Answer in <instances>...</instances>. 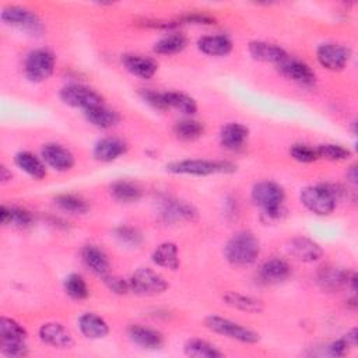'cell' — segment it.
I'll return each instance as SVG.
<instances>
[{"label":"cell","mask_w":358,"mask_h":358,"mask_svg":"<svg viewBox=\"0 0 358 358\" xmlns=\"http://www.w3.org/2000/svg\"><path fill=\"white\" fill-rule=\"evenodd\" d=\"M259 255L260 242L250 231H239L234 234L224 246L225 260L236 267H243L255 263Z\"/></svg>","instance_id":"obj_1"},{"label":"cell","mask_w":358,"mask_h":358,"mask_svg":"<svg viewBox=\"0 0 358 358\" xmlns=\"http://www.w3.org/2000/svg\"><path fill=\"white\" fill-rule=\"evenodd\" d=\"M166 171L175 175L208 176L215 173H232L236 171V165L224 159L189 158V159H180V161H173L168 164Z\"/></svg>","instance_id":"obj_2"},{"label":"cell","mask_w":358,"mask_h":358,"mask_svg":"<svg viewBox=\"0 0 358 358\" xmlns=\"http://www.w3.org/2000/svg\"><path fill=\"white\" fill-rule=\"evenodd\" d=\"M204 324L213 333L225 336L231 340H236L243 344H255L260 340V336L257 331H255L246 326H242L241 323H236L231 319L218 316V315L207 316L204 319Z\"/></svg>","instance_id":"obj_3"},{"label":"cell","mask_w":358,"mask_h":358,"mask_svg":"<svg viewBox=\"0 0 358 358\" xmlns=\"http://www.w3.org/2000/svg\"><path fill=\"white\" fill-rule=\"evenodd\" d=\"M55 64V55L49 49H34L24 60V74L31 83H42L52 76Z\"/></svg>","instance_id":"obj_4"},{"label":"cell","mask_w":358,"mask_h":358,"mask_svg":"<svg viewBox=\"0 0 358 358\" xmlns=\"http://www.w3.org/2000/svg\"><path fill=\"white\" fill-rule=\"evenodd\" d=\"M301 203L316 215H329L334 211L337 200L326 183L306 186L299 193Z\"/></svg>","instance_id":"obj_5"},{"label":"cell","mask_w":358,"mask_h":358,"mask_svg":"<svg viewBox=\"0 0 358 358\" xmlns=\"http://www.w3.org/2000/svg\"><path fill=\"white\" fill-rule=\"evenodd\" d=\"M130 291L137 295H158L169 288L168 281L150 267H138L129 278Z\"/></svg>","instance_id":"obj_6"},{"label":"cell","mask_w":358,"mask_h":358,"mask_svg":"<svg viewBox=\"0 0 358 358\" xmlns=\"http://www.w3.org/2000/svg\"><path fill=\"white\" fill-rule=\"evenodd\" d=\"M0 18L4 24L21 31L38 35L43 31V24L36 13L21 6H7L1 10Z\"/></svg>","instance_id":"obj_7"},{"label":"cell","mask_w":358,"mask_h":358,"mask_svg":"<svg viewBox=\"0 0 358 358\" xmlns=\"http://www.w3.org/2000/svg\"><path fill=\"white\" fill-rule=\"evenodd\" d=\"M60 99L71 106L83 110L102 105V96L88 85L84 84H67L60 90Z\"/></svg>","instance_id":"obj_8"},{"label":"cell","mask_w":358,"mask_h":358,"mask_svg":"<svg viewBox=\"0 0 358 358\" xmlns=\"http://www.w3.org/2000/svg\"><path fill=\"white\" fill-rule=\"evenodd\" d=\"M275 67L281 76L299 85L312 87L316 81V74L310 69V66L289 55L285 59H282L278 64H275Z\"/></svg>","instance_id":"obj_9"},{"label":"cell","mask_w":358,"mask_h":358,"mask_svg":"<svg viewBox=\"0 0 358 358\" xmlns=\"http://www.w3.org/2000/svg\"><path fill=\"white\" fill-rule=\"evenodd\" d=\"M159 217L165 222L176 224L193 221L197 217V210L193 204L175 197H166L159 203Z\"/></svg>","instance_id":"obj_10"},{"label":"cell","mask_w":358,"mask_h":358,"mask_svg":"<svg viewBox=\"0 0 358 358\" xmlns=\"http://www.w3.org/2000/svg\"><path fill=\"white\" fill-rule=\"evenodd\" d=\"M252 201L262 210L284 204L285 192L282 186L273 180H262L253 185L250 192Z\"/></svg>","instance_id":"obj_11"},{"label":"cell","mask_w":358,"mask_h":358,"mask_svg":"<svg viewBox=\"0 0 358 358\" xmlns=\"http://www.w3.org/2000/svg\"><path fill=\"white\" fill-rule=\"evenodd\" d=\"M316 59L330 71L343 70L350 60V50L338 43H322L316 50Z\"/></svg>","instance_id":"obj_12"},{"label":"cell","mask_w":358,"mask_h":358,"mask_svg":"<svg viewBox=\"0 0 358 358\" xmlns=\"http://www.w3.org/2000/svg\"><path fill=\"white\" fill-rule=\"evenodd\" d=\"M41 155L43 162L57 172L70 171L76 162L71 151L57 143L45 144L41 150Z\"/></svg>","instance_id":"obj_13"},{"label":"cell","mask_w":358,"mask_h":358,"mask_svg":"<svg viewBox=\"0 0 358 358\" xmlns=\"http://www.w3.org/2000/svg\"><path fill=\"white\" fill-rule=\"evenodd\" d=\"M39 340L55 348H70L73 345L71 333L57 322H46L38 329Z\"/></svg>","instance_id":"obj_14"},{"label":"cell","mask_w":358,"mask_h":358,"mask_svg":"<svg viewBox=\"0 0 358 358\" xmlns=\"http://www.w3.org/2000/svg\"><path fill=\"white\" fill-rule=\"evenodd\" d=\"M288 253L303 263H312L319 260L323 256L322 246L310 238L295 236L288 242Z\"/></svg>","instance_id":"obj_15"},{"label":"cell","mask_w":358,"mask_h":358,"mask_svg":"<svg viewBox=\"0 0 358 358\" xmlns=\"http://www.w3.org/2000/svg\"><path fill=\"white\" fill-rule=\"evenodd\" d=\"M122 63L130 74L144 80L151 78L158 70V64L154 59L144 55H137V53L123 55Z\"/></svg>","instance_id":"obj_16"},{"label":"cell","mask_w":358,"mask_h":358,"mask_svg":"<svg viewBox=\"0 0 358 358\" xmlns=\"http://www.w3.org/2000/svg\"><path fill=\"white\" fill-rule=\"evenodd\" d=\"M127 151V144L117 137H103L95 143L92 155L99 162H112Z\"/></svg>","instance_id":"obj_17"},{"label":"cell","mask_w":358,"mask_h":358,"mask_svg":"<svg viewBox=\"0 0 358 358\" xmlns=\"http://www.w3.org/2000/svg\"><path fill=\"white\" fill-rule=\"evenodd\" d=\"M81 259L83 263L85 264V267L94 273L98 277H105L109 274L110 270V263L109 259L106 256V253L99 249L95 245H85L81 249Z\"/></svg>","instance_id":"obj_18"},{"label":"cell","mask_w":358,"mask_h":358,"mask_svg":"<svg viewBox=\"0 0 358 358\" xmlns=\"http://www.w3.org/2000/svg\"><path fill=\"white\" fill-rule=\"evenodd\" d=\"M127 336L130 341H133L136 345H140L141 348H147V350L159 348L164 343V337L158 330L147 326H141V324L129 326Z\"/></svg>","instance_id":"obj_19"},{"label":"cell","mask_w":358,"mask_h":358,"mask_svg":"<svg viewBox=\"0 0 358 358\" xmlns=\"http://www.w3.org/2000/svg\"><path fill=\"white\" fill-rule=\"evenodd\" d=\"M78 329L81 334L91 340L103 338L109 333V324L108 322L92 312H85L78 317Z\"/></svg>","instance_id":"obj_20"},{"label":"cell","mask_w":358,"mask_h":358,"mask_svg":"<svg viewBox=\"0 0 358 358\" xmlns=\"http://www.w3.org/2000/svg\"><path fill=\"white\" fill-rule=\"evenodd\" d=\"M249 53L253 59L267 63L278 64L282 59L288 56V53L278 45L264 42V41H253L249 43Z\"/></svg>","instance_id":"obj_21"},{"label":"cell","mask_w":358,"mask_h":358,"mask_svg":"<svg viewBox=\"0 0 358 358\" xmlns=\"http://www.w3.org/2000/svg\"><path fill=\"white\" fill-rule=\"evenodd\" d=\"M151 260L155 266L168 268V270H178L180 266L179 250L176 243L173 242H162L159 243L151 253Z\"/></svg>","instance_id":"obj_22"},{"label":"cell","mask_w":358,"mask_h":358,"mask_svg":"<svg viewBox=\"0 0 358 358\" xmlns=\"http://www.w3.org/2000/svg\"><path fill=\"white\" fill-rule=\"evenodd\" d=\"M249 136V130L242 123L231 122L222 126L220 131V141L228 150H239L243 147Z\"/></svg>","instance_id":"obj_23"},{"label":"cell","mask_w":358,"mask_h":358,"mask_svg":"<svg viewBox=\"0 0 358 358\" xmlns=\"http://www.w3.org/2000/svg\"><path fill=\"white\" fill-rule=\"evenodd\" d=\"M291 273L289 264L281 257H271L267 259L259 270V275L264 282H281L284 281Z\"/></svg>","instance_id":"obj_24"},{"label":"cell","mask_w":358,"mask_h":358,"mask_svg":"<svg viewBox=\"0 0 358 358\" xmlns=\"http://www.w3.org/2000/svg\"><path fill=\"white\" fill-rule=\"evenodd\" d=\"M350 274H351V271H347L344 268L324 266L317 271V282L323 289L336 291V289H340L341 287L347 285Z\"/></svg>","instance_id":"obj_25"},{"label":"cell","mask_w":358,"mask_h":358,"mask_svg":"<svg viewBox=\"0 0 358 358\" xmlns=\"http://www.w3.org/2000/svg\"><path fill=\"white\" fill-rule=\"evenodd\" d=\"M232 46V41L225 35H204L197 41L199 50L207 56H225Z\"/></svg>","instance_id":"obj_26"},{"label":"cell","mask_w":358,"mask_h":358,"mask_svg":"<svg viewBox=\"0 0 358 358\" xmlns=\"http://www.w3.org/2000/svg\"><path fill=\"white\" fill-rule=\"evenodd\" d=\"M84 116L92 126L98 129H110L120 122L119 112L105 106L103 103L84 110Z\"/></svg>","instance_id":"obj_27"},{"label":"cell","mask_w":358,"mask_h":358,"mask_svg":"<svg viewBox=\"0 0 358 358\" xmlns=\"http://www.w3.org/2000/svg\"><path fill=\"white\" fill-rule=\"evenodd\" d=\"M15 165L34 179H43L46 176V166L35 154L29 151H18L14 155Z\"/></svg>","instance_id":"obj_28"},{"label":"cell","mask_w":358,"mask_h":358,"mask_svg":"<svg viewBox=\"0 0 358 358\" xmlns=\"http://www.w3.org/2000/svg\"><path fill=\"white\" fill-rule=\"evenodd\" d=\"M222 301L238 310L248 312V313H260L264 309V305L260 299L250 296V295H243L235 291H228L222 295Z\"/></svg>","instance_id":"obj_29"},{"label":"cell","mask_w":358,"mask_h":358,"mask_svg":"<svg viewBox=\"0 0 358 358\" xmlns=\"http://www.w3.org/2000/svg\"><path fill=\"white\" fill-rule=\"evenodd\" d=\"M109 193H110V196L116 201H120V203H134V201L141 199L143 190H141V187L137 183H134L131 180L120 179V180L113 182L109 186Z\"/></svg>","instance_id":"obj_30"},{"label":"cell","mask_w":358,"mask_h":358,"mask_svg":"<svg viewBox=\"0 0 358 358\" xmlns=\"http://www.w3.org/2000/svg\"><path fill=\"white\" fill-rule=\"evenodd\" d=\"M183 352L193 358H221L224 352L211 343L201 338H190L183 345Z\"/></svg>","instance_id":"obj_31"},{"label":"cell","mask_w":358,"mask_h":358,"mask_svg":"<svg viewBox=\"0 0 358 358\" xmlns=\"http://www.w3.org/2000/svg\"><path fill=\"white\" fill-rule=\"evenodd\" d=\"M0 220L3 225H13L17 228H27L34 222V217L28 210L14 206H1Z\"/></svg>","instance_id":"obj_32"},{"label":"cell","mask_w":358,"mask_h":358,"mask_svg":"<svg viewBox=\"0 0 358 358\" xmlns=\"http://www.w3.org/2000/svg\"><path fill=\"white\" fill-rule=\"evenodd\" d=\"M164 98H165V102L168 105V109L169 108H173L176 110H179L180 113L183 115H194L197 112V103L196 101L185 94V92H179V91H165L164 92Z\"/></svg>","instance_id":"obj_33"},{"label":"cell","mask_w":358,"mask_h":358,"mask_svg":"<svg viewBox=\"0 0 358 358\" xmlns=\"http://www.w3.org/2000/svg\"><path fill=\"white\" fill-rule=\"evenodd\" d=\"M187 45V39L183 34L173 32L169 34L159 41H157L152 46V50L158 55H175L182 52Z\"/></svg>","instance_id":"obj_34"},{"label":"cell","mask_w":358,"mask_h":358,"mask_svg":"<svg viewBox=\"0 0 358 358\" xmlns=\"http://www.w3.org/2000/svg\"><path fill=\"white\" fill-rule=\"evenodd\" d=\"M55 204L70 214H85L90 210V204L85 199L71 193H63L55 197Z\"/></svg>","instance_id":"obj_35"},{"label":"cell","mask_w":358,"mask_h":358,"mask_svg":"<svg viewBox=\"0 0 358 358\" xmlns=\"http://www.w3.org/2000/svg\"><path fill=\"white\" fill-rule=\"evenodd\" d=\"M63 288H64V292L71 299H76V301H83L90 295V288L85 280L83 278V275L77 273H71L64 278Z\"/></svg>","instance_id":"obj_36"},{"label":"cell","mask_w":358,"mask_h":358,"mask_svg":"<svg viewBox=\"0 0 358 358\" xmlns=\"http://www.w3.org/2000/svg\"><path fill=\"white\" fill-rule=\"evenodd\" d=\"M173 133L182 140H194L204 133V124L194 119H182L173 124Z\"/></svg>","instance_id":"obj_37"},{"label":"cell","mask_w":358,"mask_h":358,"mask_svg":"<svg viewBox=\"0 0 358 358\" xmlns=\"http://www.w3.org/2000/svg\"><path fill=\"white\" fill-rule=\"evenodd\" d=\"M27 330L22 324L11 317L3 316L0 319V338H15V340H27Z\"/></svg>","instance_id":"obj_38"},{"label":"cell","mask_w":358,"mask_h":358,"mask_svg":"<svg viewBox=\"0 0 358 358\" xmlns=\"http://www.w3.org/2000/svg\"><path fill=\"white\" fill-rule=\"evenodd\" d=\"M317 157L324 158L329 161H344L351 157V151L340 144H333V143H326L320 144L316 148Z\"/></svg>","instance_id":"obj_39"},{"label":"cell","mask_w":358,"mask_h":358,"mask_svg":"<svg viewBox=\"0 0 358 358\" xmlns=\"http://www.w3.org/2000/svg\"><path fill=\"white\" fill-rule=\"evenodd\" d=\"M0 352L6 357H25L28 354L27 340L0 338Z\"/></svg>","instance_id":"obj_40"},{"label":"cell","mask_w":358,"mask_h":358,"mask_svg":"<svg viewBox=\"0 0 358 358\" xmlns=\"http://www.w3.org/2000/svg\"><path fill=\"white\" fill-rule=\"evenodd\" d=\"M115 236L120 243L129 246H138L143 242V235L140 234V231L130 225L117 227L115 229Z\"/></svg>","instance_id":"obj_41"},{"label":"cell","mask_w":358,"mask_h":358,"mask_svg":"<svg viewBox=\"0 0 358 358\" xmlns=\"http://www.w3.org/2000/svg\"><path fill=\"white\" fill-rule=\"evenodd\" d=\"M289 155L295 161L302 162V164H309V162H313L319 158L317 152H316V148H313L308 144H294L289 148Z\"/></svg>","instance_id":"obj_42"},{"label":"cell","mask_w":358,"mask_h":358,"mask_svg":"<svg viewBox=\"0 0 358 358\" xmlns=\"http://www.w3.org/2000/svg\"><path fill=\"white\" fill-rule=\"evenodd\" d=\"M140 95H141L143 101H145L152 108L159 109V110L168 109V105H166L165 98H164V92H158V91H154L151 88H143L140 91Z\"/></svg>","instance_id":"obj_43"},{"label":"cell","mask_w":358,"mask_h":358,"mask_svg":"<svg viewBox=\"0 0 358 358\" xmlns=\"http://www.w3.org/2000/svg\"><path fill=\"white\" fill-rule=\"evenodd\" d=\"M103 282L105 285L115 294H119V295H124L130 291V287H129V280H124V278H120L117 275H105L103 277Z\"/></svg>","instance_id":"obj_44"},{"label":"cell","mask_w":358,"mask_h":358,"mask_svg":"<svg viewBox=\"0 0 358 358\" xmlns=\"http://www.w3.org/2000/svg\"><path fill=\"white\" fill-rule=\"evenodd\" d=\"M287 215V208L284 207V204L277 206V207H271V208H264L262 210V221L264 224H275V222H281Z\"/></svg>","instance_id":"obj_45"},{"label":"cell","mask_w":358,"mask_h":358,"mask_svg":"<svg viewBox=\"0 0 358 358\" xmlns=\"http://www.w3.org/2000/svg\"><path fill=\"white\" fill-rule=\"evenodd\" d=\"M176 21L180 24H204V25H210L214 24L215 20L207 14H201V13H189V14H183L180 17L176 18Z\"/></svg>","instance_id":"obj_46"},{"label":"cell","mask_w":358,"mask_h":358,"mask_svg":"<svg viewBox=\"0 0 358 358\" xmlns=\"http://www.w3.org/2000/svg\"><path fill=\"white\" fill-rule=\"evenodd\" d=\"M350 348H354V347L343 336L341 338H338V340H336V341H333L331 344L327 345V354L333 355V357H343V355L348 354Z\"/></svg>","instance_id":"obj_47"},{"label":"cell","mask_w":358,"mask_h":358,"mask_svg":"<svg viewBox=\"0 0 358 358\" xmlns=\"http://www.w3.org/2000/svg\"><path fill=\"white\" fill-rule=\"evenodd\" d=\"M347 179L350 183L355 185L357 183V179H358V172H357V165H351L347 171Z\"/></svg>","instance_id":"obj_48"},{"label":"cell","mask_w":358,"mask_h":358,"mask_svg":"<svg viewBox=\"0 0 358 358\" xmlns=\"http://www.w3.org/2000/svg\"><path fill=\"white\" fill-rule=\"evenodd\" d=\"M11 178H13L11 171H8L7 166L1 165V168H0V179H1V182H3V183H4V182H8Z\"/></svg>","instance_id":"obj_49"}]
</instances>
